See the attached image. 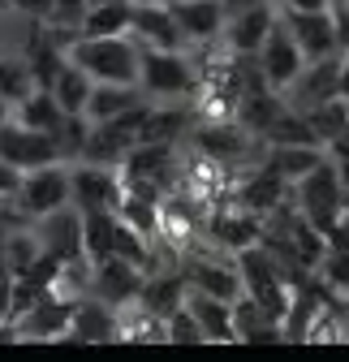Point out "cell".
Masks as SVG:
<instances>
[{"mask_svg":"<svg viewBox=\"0 0 349 362\" xmlns=\"http://www.w3.org/2000/svg\"><path fill=\"white\" fill-rule=\"evenodd\" d=\"M69 61L95 82H138L143 43L134 35H78L69 43Z\"/></svg>","mask_w":349,"mask_h":362,"instance_id":"cell-1","label":"cell"},{"mask_svg":"<svg viewBox=\"0 0 349 362\" xmlns=\"http://www.w3.org/2000/svg\"><path fill=\"white\" fill-rule=\"evenodd\" d=\"M199 82V65L190 61L186 48H143V65H138V86L151 100H177V95H194Z\"/></svg>","mask_w":349,"mask_h":362,"instance_id":"cell-2","label":"cell"},{"mask_svg":"<svg viewBox=\"0 0 349 362\" xmlns=\"http://www.w3.org/2000/svg\"><path fill=\"white\" fill-rule=\"evenodd\" d=\"M69 168L65 160L57 164H39V168H26L22 181H18V194H13V207L22 220H43L61 207H69Z\"/></svg>","mask_w":349,"mask_h":362,"instance_id":"cell-3","label":"cell"},{"mask_svg":"<svg viewBox=\"0 0 349 362\" xmlns=\"http://www.w3.org/2000/svg\"><path fill=\"white\" fill-rule=\"evenodd\" d=\"M293 207L307 216L319 233L345 211V186H341V177H336L332 156H324V164H315L302 181H293Z\"/></svg>","mask_w":349,"mask_h":362,"instance_id":"cell-4","label":"cell"},{"mask_svg":"<svg viewBox=\"0 0 349 362\" xmlns=\"http://www.w3.org/2000/svg\"><path fill=\"white\" fill-rule=\"evenodd\" d=\"M73 306H78V293H69L61 281L39 302H30L22 315H13V337L18 341H65L73 324Z\"/></svg>","mask_w":349,"mask_h":362,"instance_id":"cell-5","label":"cell"},{"mask_svg":"<svg viewBox=\"0 0 349 362\" xmlns=\"http://www.w3.org/2000/svg\"><path fill=\"white\" fill-rule=\"evenodd\" d=\"M121 186H125L121 168H112V164L73 160V168H69V199L78 211H117Z\"/></svg>","mask_w":349,"mask_h":362,"instance_id":"cell-6","label":"cell"},{"mask_svg":"<svg viewBox=\"0 0 349 362\" xmlns=\"http://www.w3.org/2000/svg\"><path fill=\"white\" fill-rule=\"evenodd\" d=\"M0 160L13 164L18 173H26V168H39V164H57L65 156L57 147V134H43V129L22 125L18 117H5L0 121Z\"/></svg>","mask_w":349,"mask_h":362,"instance_id":"cell-7","label":"cell"},{"mask_svg":"<svg viewBox=\"0 0 349 362\" xmlns=\"http://www.w3.org/2000/svg\"><path fill=\"white\" fill-rule=\"evenodd\" d=\"M254 65H259V74H264V82L276 86V90H285L302 74V65H307V52L297 48V39H293V30L285 26L280 13H276V26L264 39V48L254 52Z\"/></svg>","mask_w":349,"mask_h":362,"instance_id":"cell-8","label":"cell"},{"mask_svg":"<svg viewBox=\"0 0 349 362\" xmlns=\"http://www.w3.org/2000/svg\"><path fill=\"white\" fill-rule=\"evenodd\" d=\"M336 86H341V52L302 65V74L285 86V104L297 108V112H311V108H319L324 100H336V95H341Z\"/></svg>","mask_w":349,"mask_h":362,"instance_id":"cell-9","label":"cell"},{"mask_svg":"<svg viewBox=\"0 0 349 362\" xmlns=\"http://www.w3.org/2000/svg\"><path fill=\"white\" fill-rule=\"evenodd\" d=\"M276 13H280V5H276V0H259V5L233 9V13L225 18L220 43H225L229 52H237V57H254L259 48H264L268 30L276 26Z\"/></svg>","mask_w":349,"mask_h":362,"instance_id":"cell-10","label":"cell"},{"mask_svg":"<svg viewBox=\"0 0 349 362\" xmlns=\"http://www.w3.org/2000/svg\"><path fill=\"white\" fill-rule=\"evenodd\" d=\"M203 233L215 246H225L229 255H237V250H246V246H254L259 238H264V220H259L254 211H246V207H237V203H229V199H220L207 211Z\"/></svg>","mask_w":349,"mask_h":362,"instance_id":"cell-11","label":"cell"},{"mask_svg":"<svg viewBox=\"0 0 349 362\" xmlns=\"http://www.w3.org/2000/svg\"><path fill=\"white\" fill-rule=\"evenodd\" d=\"M280 18L293 30L297 48L307 52V61H319V57L341 52V26H336V13L332 9H280Z\"/></svg>","mask_w":349,"mask_h":362,"instance_id":"cell-12","label":"cell"},{"mask_svg":"<svg viewBox=\"0 0 349 362\" xmlns=\"http://www.w3.org/2000/svg\"><path fill=\"white\" fill-rule=\"evenodd\" d=\"M250 143H254V134H246L233 117H203V121L194 125V147H199L207 160L225 164V168L242 164V160L250 156Z\"/></svg>","mask_w":349,"mask_h":362,"instance_id":"cell-13","label":"cell"},{"mask_svg":"<svg viewBox=\"0 0 349 362\" xmlns=\"http://www.w3.org/2000/svg\"><path fill=\"white\" fill-rule=\"evenodd\" d=\"M172 18H177V30L186 39V48H211L220 43V30H225V0H168Z\"/></svg>","mask_w":349,"mask_h":362,"instance_id":"cell-14","label":"cell"},{"mask_svg":"<svg viewBox=\"0 0 349 362\" xmlns=\"http://www.w3.org/2000/svg\"><path fill=\"white\" fill-rule=\"evenodd\" d=\"M143 276H147V272H143L138 263H129V259H121V255H108V259L91 263V281H86V293H95V298L108 302V306H125V302L138 298Z\"/></svg>","mask_w":349,"mask_h":362,"instance_id":"cell-15","label":"cell"},{"mask_svg":"<svg viewBox=\"0 0 349 362\" xmlns=\"http://www.w3.org/2000/svg\"><path fill=\"white\" fill-rule=\"evenodd\" d=\"M285 194H289V181H280V177H276L272 168H264V164H254L225 199L237 203V207H246V211H254L259 220H268V216H276V211L285 207Z\"/></svg>","mask_w":349,"mask_h":362,"instance_id":"cell-16","label":"cell"},{"mask_svg":"<svg viewBox=\"0 0 349 362\" xmlns=\"http://www.w3.org/2000/svg\"><path fill=\"white\" fill-rule=\"evenodd\" d=\"M39 224V250H48V255H57L61 263H86V255H82V211L69 203V207H61V211H52V216H43V220H35Z\"/></svg>","mask_w":349,"mask_h":362,"instance_id":"cell-17","label":"cell"},{"mask_svg":"<svg viewBox=\"0 0 349 362\" xmlns=\"http://www.w3.org/2000/svg\"><path fill=\"white\" fill-rule=\"evenodd\" d=\"M129 35H134L143 48H186V39L177 30V18H172V9H168V0H138Z\"/></svg>","mask_w":349,"mask_h":362,"instance_id":"cell-18","label":"cell"},{"mask_svg":"<svg viewBox=\"0 0 349 362\" xmlns=\"http://www.w3.org/2000/svg\"><path fill=\"white\" fill-rule=\"evenodd\" d=\"M285 108H289V104H285V90H276V86H268V82H259V86H250L246 95L237 100L233 121H237L246 134H254L259 143H264V134L276 125V117H280Z\"/></svg>","mask_w":349,"mask_h":362,"instance_id":"cell-19","label":"cell"},{"mask_svg":"<svg viewBox=\"0 0 349 362\" xmlns=\"http://www.w3.org/2000/svg\"><path fill=\"white\" fill-rule=\"evenodd\" d=\"M186 310L199 320L203 341H215V345H233V341H237V328H233V302H225V298H215V293H203V289L186 285Z\"/></svg>","mask_w":349,"mask_h":362,"instance_id":"cell-20","label":"cell"},{"mask_svg":"<svg viewBox=\"0 0 349 362\" xmlns=\"http://www.w3.org/2000/svg\"><path fill=\"white\" fill-rule=\"evenodd\" d=\"M182 276H186V285H194V289H203V293H215V298H225V302H233V298L242 293V272H237V259L229 263V259H207V255H194V259H186Z\"/></svg>","mask_w":349,"mask_h":362,"instance_id":"cell-21","label":"cell"},{"mask_svg":"<svg viewBox=\"0 0 349 362\" xmlns=\"http://www.w3.org/2000/svg\"><path fill=\"white\" fill-rule=\"evenodd\" d=\"M324 147L315 143H264V156H259V164L272 168L280 181H289V190H293V181H302L315 164H324Z\"/></svg>","mask_w":349,"mask_h":362,"instance_id":"cell-22","label":"cell"},{"mask_svg":"<svg viewBox=\"0 0 349 362\" xmlns=\"http://www.w3.org/2000/svg\"><path fill=\"white\" fill-rule=\"evenodd\" d=\"M65 341H82V345H95V341H117V306L91 298H78L73 306V324Z\"/></svg>","mask_w":349,"mask_h":362,"instance_id":"cell-23","label":"cell"},{"mask_svg":"<svg viewBox=\"0 0 349 362\" xmlns=\"http://www.w3.org/2000/svg\"><path fill=\"white\" fill-rule=\"evenodd\" d=\"M143 104V86L138 82H95L91 100H86V117L91 121H112L129 108Z\"/></svg>","mask_w":349,"mask_h":362,"instance_id":"cell-24","label":"cell"},{"mask_svg":"<svg viewBox=\"0 0 349 362\" xmlns=\"http://www.w3.org/2000/svg\"><path fill=\"white\" fill-rule=\"evenodd\" d=\"M233 328H237V341H254V345L280 341V337H285L280 324H276L250 293H237V298H233Z\"/></svg>","mask_w":349,"mask_h":362,"instance_id":"cell-25","label":"cell"},{"mask_svg":"<svg viewBox=\"0 0 349 362\" xmlns=\"http://www.w3.org/2000/svg\"><path fill=\"white\" fill-rule=\"evenodd\" d=\"M134 302H143L155 315H172L186 302V276H182V272H147Z\"/></svg>","mask_w":349,"mask_h":362,"instance_id":"cell-26","label":"cell"},{"mask_svg":"<svg viewBox=\"0 0 349 362\" xmlns=\"http://www.w3.org/2000/svg\"><path fill=\"white\" fill-rule=\"evenodd\" d=\"M9 117H18V121H22V125H30V129L57 134V129H61V121H65L69 112L57 104V95H52L48 86H35L22 104H13V112H9Z\"/></svg>","mask_w":349,"mask_h":362,"instance_id":"cell-27","label":"cell"},{"mask_svg":"<svg viewBox=\"0 0 349 362\" xmlns=\"http://www.w3.org/2000/svg\"><path fill=\"white\" fill-rule=\"evenodd\" d=\"M129 26H134V0H100L82 18V35H129Z\"/></svg>","mask_w":349,"mask_h":362,"instance_id":"cell-28","label":"cell"},{"mask_svg":"<svg viewBox=\"0 0 349 362\" xmlns=\"http://www.w3.org/2000/svg\"><path fill=\"white\" fill-rule=\"evenodd\" d=\"M91 86H95V78H91V74H86L82 65H73V61H65V65H61V74H57V82H52L48 90L57 95V104L73 117V112H86Z\"/></svg>","mask_w":349,"mask_h":362,"instance_id":"cell-29","label":"cell"},{"mask_svg":"<svg viewBox=\"0 0 349 362\" xmlns=\"http://www.w3.org/2000/svg\"><path fill=\"white\" fill-rule=\"evenodd\" d=\"M112 242H117V211H82V255H86V263L108 259Z\"/></svg>","mask_w":349,"mask_h":362,"instance_id":"cell-30","label":"cell"},{"mask_svg":"<svg viewBox=\"0 0 349 362\" xmlns=\"http://www.w3.org/2000/svg\"><path fill=\"white\" fill-rule=\"evenodd\" d=\"M307 121H311V129H315V139L328 147V143H336L341 134H345V125H349V100H324L319 108H311L307 112Z\"/></svg>","mask_w":349,"mask_h":362,"instance_id":"cell-31","label":"cell"},{"mask_svg":"<svg viewBox=\"0 0 349 362\" xmlns=\"http://www.w3.org/2000/svg\"><path fill=\"white\" fill-rule=\"evenodd\" d=\"M35 74L26 65V57H0V95H5V104H22L30 90H35Z\"/></svg>","mask_w":349,"mask_h":362,"instance_id":"cell-32","label":"cell"},{"mask_svg":"<svg viewBox=\"0 0 349 362\" xmlns=\"http://www.w3.org/2000/svg\"><path fill=\"white\" fill-rule=\"evenodd\" d=\"M186 129V112L177 108H147L143 129H138V143H177V134Z\"/></svg>","mask_w":349,"mask_h":362,"instance_id":"cell-33","label":"cell"},{"mask_svg":"<svg viewBox=\"0 0 349 362\" xmlns=\"http://www.w3.org/2000/svg\"><path fill=\"white\" fill-rule=\"evenodd\" d=\"M315 272H319V281H324L328 293H336V298L349 302V250H328Z\"/></svg>","mask_w":349,"mask_h":362,"instance_id":"cell-34","label":"cell"},{"mask_svg":"<svg viewBox=\"0 0 349 362\" xmlns=\"http://www.w3.org/2000/svg\"><path fill=\"white\" fill-rule=\"evenodd\" d=\"M164 332H168V341H182V345H203V328H199V320L186 310V302L172 310V315H164Z\"/></svg>","mask_w":349,"mask_h":362,"instance_id":"cell-35","label":"cell"},{"mask_svg":"<svg viewBox=\"0 0 349 362\" xmlns=\"http://www.w3.org/2000/svg\"><path fill=\"white\" fill-rule=\"evenodd\" d=\"M324 242H328V250H349V203H345V211L324 229Z\"/></svg>","mask_w":349,"mask_h":362,"instance_id":"cell-36","label":"cell"},{"mask_svg":"<svg viewBox=\"0 0 349 362\" xmlns=\"http://www.w3.org/2000/svg\"><path fill=\"white\" fill-rule=\"evenodd\" d=\"M18 181H22V173H18L13 164H5V160H0V207H5V203L18 194Z\"/></svg>","mask_w":349,"mask_h":362,"instance_id":"cell-37","label":"cell"},{"mask_svg":"<svg viewBox=\"0 0 349 362\" xmlns=\"http://www.w3.org/2000/svg\"><path fill=\"white\" fill-rule=\"evenodd\" d=\"M9 9H18V13H26V18H35V22H48L52 0H9Z\"/></svg>","mask_w":349,"mask_h":362,"instance_id":"cell-38","label":"cell"},{"mask_svg":"<svg viewBox=\"0 0 349 362\" xmlns=\"http://www.w3.org/2000/svg\"><path fill=\"white\" fill-rule=\"evenodd\" d=\"M280 9H332L328 0H276Z\"/></svg>","mask_w":349,"mask_h":362,"instance_id":"cell-39","label":"cell"},{"mask_svg":"<svg viewBox=\"0 0 349 362\" xmlns=\"http://www.w3.org/2000/svg\"><path fill=\"white\" fill-rule=\"evenodd\" d=\"M336 90H341V100H349V48L341 52V86Z\"/></svg>","mask_w":349,"mask_h":362,"instance_id":"cell-40","label":"cell"},{"mask_svg":"<svg viewBox=\"0 0 349 362\" xmlns=\"http://www.w3.org/2000/svg\"><path fill=\"white\" fill-rule=\"evenodd\" d=\"M324 151H328L332 160H336V156H349V125H345V134H341V139H336V143H328Z\"/></svg>","mask_w":349,"mask_h":362,"instance_id":"cell-41","label":"cell"},{"mask_svg":"<svg viewBox=\"0 0 349 362\" xmlns=\"http://www.w3.org/2000/svg\"><path fill=\"white\" fill-rule=\"evenodd\" d=\"M336 26H341V52H345V48H349V5L336 13Z\"/></svg>","mask_w":349,"mask_h":362,"instance_id":"cell-42","label":"cell"},{"mask_svg":"<svg viewBox=\"0 0 349 362\" xmlns=\"http://www.w3.org/2000/svg\"><path fill=\"white\" fill-rule=\"evenodd\" d=\"M332 164H336V177H341V186H345V194H349V156H336Z\"/></svg>","mask_w":349,"mask_h":362,"instance_id":"cell-43","label":"cell"},{"mask_svg":"<svg viewBox=\"0 0 349 362\" xmlns=\"http://www.w3.org/2000/svg\"><path fill=\"white\" fill-rule=\"evenodd\" d=\"M246 5H259V0H225V9L233 13V9H246Z\"/></svg>","mask_w":349,"mask_h":362,"instance_id":"cell-44","label":"cell"},{"mask_svg":"<svg viewBox=\"0 0 349 362\" xmlns=\"http://www.w3.org/2000/svg\"><path fill=\"white\" fill-rule=\"evenodd\" d=\"M9 112H13V108H9V104H5V95H0V121H5V117H9Z\"/></svg>","mask_w":349,"mask_h":362,"instance_id":"cell-45","label":"cell"},{"mask_svg":"<svg viewBox=\"0 0 349 362\" xmlns=\"http://www.w3.org/2000/svg\"><path fill=\"white\" fill-rule=\"evenodd\" d=\"M328 5H332V13H341V9L349 5V0H328Z\"/></svg>","mask_w":349,"mask_h":362,"instance_id":"cell-46","label":"cell"},{"mask_svg":"<svg viewBox=\"0 0 349 362\" xmlns=\"http://www.w3.org/2000/svg\"><path fill=\"white\" fill-rule=\"evenodd\" d=\"M5 9H9V0H0V13H5Z\"/></svg>","mask_w":349,"mask_h":362,"instance_id":"cell-47","label":"cell"},{"mask_svg":"<svg viewBox=\"0 0 349 362\" xmlns=\"http://www.w3.org/2000/svg\"><path fill=\"white\" fill-rule=\"evenodd\" d=\"M134 5H138V0H134Z\"/></svg>","mask_w":349,"mask_h":362,"instance_id":"cell-48","label":"cell"}]
</instances>
